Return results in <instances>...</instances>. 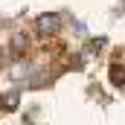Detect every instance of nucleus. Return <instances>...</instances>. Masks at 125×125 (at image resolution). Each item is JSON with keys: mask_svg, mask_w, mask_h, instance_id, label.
Here are the masks:
<instances>
[{"mask_svg": "<svg viewBox=\"0 0 125 125\" xmlns=\"http://www.w3.org/2000/svg\"><path fill=\"white\" fill-rule=\"evenodd\" d=\"M111 84L114 87H125V67L111 64Z\"/></svg>", "mask_w": 125, "mask_h": 125, "instance_id": "obj_2", "label": "nucleus"}, {"mask_svg": "<svg viewBox=\"0 0 125 125\" xmlns=\"http://www.w3.org/2000/svg\"><path fill=\"white\" fill-rule=\"evenodd\" d=\"M6 108H9V111L18 108V93H9V96H6Z\"/></svg>", "mask_w": 125, "mask_h": 125, "instance_id": "obj_4", "label": "nucleus"}, {"mask_svg": "<svg viewBox=\"0 0 125 125\" xmlns=\"http://www.w3.org/2000/svg\"><path fill=\"white\" fill-rule=\"evenodd\" d=\"M35 26H38V32L41 35H55V32L61 29V15H41L38 21H35Z\"/></svg>", "mask_w": 125, "mask_h": 125, "instance_id": "obj_1", "label": "nucleus"}, {"mask_svg": "<svg viewBox=\"0 0 125 125\" xmlns=\"http://www.w3.org/2000/svg\"><path fill=\"white\" fill-rule=\"evenodd\" d=\"M23 47H26V35H23V32H15V35H12V55H21Z\"/></svg>", "mask_w": 125, "mask_h": 125, "instance_id": "obj_3", "label": "nucleus"}]
</instances>
